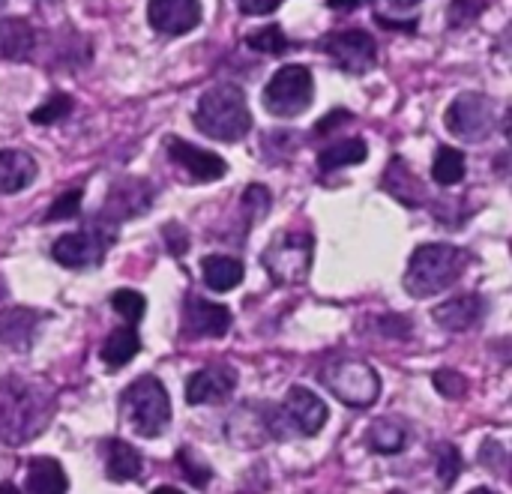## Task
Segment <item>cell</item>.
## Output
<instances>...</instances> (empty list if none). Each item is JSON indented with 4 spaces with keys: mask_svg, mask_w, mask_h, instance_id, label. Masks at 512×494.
I'll use <instances>...</instances> for the list:
<instances>
[{
    "mask_svg": "<svg viewBox=\"0 0 512 494\" xmlns=\"http://www.w3.org/2000/svg\"><path fill=\"white\" fill-rule=\"evenodd\" d=\"M201 276H204V285L210 291L225 294L243 282V264L237 258H228V255H207L201 261Z\"/></svg>",
    "mask_w": 512,
    "mask_h": 494,
    "instance_id": "20",
    "label": "cell"
},
{
    "mask_svg": "<svg viewBox=\"0 0 512 494\" xmlns=\"http://www.w3.org/2000/svg\"><path fill=\"white\" fill-rule=\"evenodd\" d=\"M48 420H51V402L45 390L18 378L0 381V441L3 444L9 447L27 444L48 426Z\"/></svg>",
    "mask_w": 512,
    "mask_h": 494,
    "instance_id": "1",
    "label": "cell"
},
{
    "mask_svg": "<svg viewBox=\"0 0 512 494\" xmlns=\"http://www.w3.org/2000/svg\"><path fill=\"white\" fill-rule=\"evenodd\" d=\"M471 264V255L450 243H423L414 249L408 270H405V291L411 297H435L447 288H453L465 267Z\"/></svg>",
    "mask_w": 512,
    "mask_h": 494,
    "instance_id": "2",
    "label": "cell"
},
{
    "mask_svg": "<svg viewBox=\"0 0 512 494\" xmlns=\"http://www.w3.org/2000/svg\"><path fill=\"white\" fill-rule=\"evenodd\" d=\"M366 156H369V147L363 138H345V141H336L318 153V168L336 171L345 165H360V162H366Z\"/></svg>",
    "mask_w": 512,
    "mask_h": 494,
    "instance_id": "27",
    "label": "cell"
},
{
    "mask_svg": "<svg viewBox=\"0 0 512 494\" xmlns=\"http://www.w3.org/2000/svg\"><path fill=\"white\" fill-rule=\"evenodd\" d=\"M165 243H168V249H171V255H183L186 252V246H189V237H186V231H183V225H177V222H171V225H165Z\"/></svg>",
    "mask_w": 512,
    "mask_h": 494,
    "instance_id": "39",
    "label": "cell"
},
{
    "mask_svg": "<svg viewBox=\"0 0 512 494\" xmlns=\"http://www.w3.org/2000/svg\"><path fill=\"white\" fill-rule=\"evenodd\" d=\"M468 494H498V492H492V489H474V492H468Z\"/></svg>",
    "mask_w": 512,
    "mask_h": 494,
    "instance_id": "50",
    "label": "cell"
},
{
    "mask_svg": "<svg viewBox=\"0 0 512 494\" xmlns=\"http://www.w3.org/2000/svg\"><path fill=\"white\" fill-rule=\"evenodd\" d=\"M504 42H507V45H510V51H512V21H510V27H507V30H504Z\"/></svg>",
    "mask_w": 512,
    "mask_h": 494,
    "instance_id": "49",
    "label": "cell"
},
{
    "mask_svg": "<svg viewBox=\"0 0 512 494\" xmlns=\"http://www.w3.org/2000/svg\"><path fill=\"white\" fill-rule=\"evenodd\" d=\"M138 351H141V339H138L135 327H120V330H114V333L105 339L99 357H102L105 366L120 369V366L132 363V360L138 357Z\"/></svg>",
    "mask_w": 512,
    "mask_h": 494,
    "instance_id": "26",
    "label": "cell"
},
{
    "mask_svg": "<svg viewBox=\"0 0 512 494\" xmlns=\"http://www.w3.org/2000/svg\"><path fill=\"white\" fill-rule=\"evenodd\" d=\"M312 237L309 234H282L264 252V267L270 270L273 282H300L312 267Z\"/></svg>",
    "mask_w": 512,
    "mask_h": 494,
    "instance_id": "11",
    "label": "cell"
},
{
    "mask_svg": "<svg viewBox=\"0 0 512 494\" xmlns=\"http://www.w3.org/2000/svg\"><path fill=\"white\" fill-rule=\"evenodd\" d=\"M36 33L24 18H0V60L18 63L33 54Z\"/></svg>",
    "mask_w": 512,
    "mask_h": 494,
    "instance_id": "19",
    "label": "cell"
},
{
    "mask_svg": "<svg viewBox=\"0 0 512 494\" xmlns=\"http://www.w3.org/2000/svg\"><path fill=\"white\" fill-rule=\"evenodd\" d=\"M144 471L141 453L135 447H129L126 441H111L108 444V456H105V474L114 483H129L138 480Z\"/></svg>",
    "mask_w": 512,
    "mask_h": 494,
    "instance_id": "22",
    "label": "cell"
},
{
    "mask_svg": "<svg viewBox=\"0 0 512 494\" xmlns=\"http://www.w3.org/2000/svg\"><path fill=\"white\" fill-rule=\"evenodd\" d=\"M504 135H507V141L512 144V108L504 114Z\"/></svg>",
    "mask_w": 512,
    "mask_h": 494,
    "instance_id": "45",
    "label": "cell"
},
{
    "mask_svg": "<svg viewBox=\"0 0 512 494\" xmlns=\"http://www.w3.org/2000/svg\"><path fill=\"white\" fill-rule=\"evenodd\" d=\"M36 312L30 309H3L0 312V342L9 345V348H27L30 339H33V330H36Z\"/></svg>",
    "mask_w": 512,
    "mask_h": 494,
    "instance_id": "23",
    "label": "cell"
},
{
    "mask_svg": "<svg viewBox=\"0 0 512 494\" xmlns=\"http://www.w3.org/2000/svg\"><path fill=\"white\" fill-rule=\"evenodd\" d=\"M498 162H504V165H510V168H512V156H501ZM498 171H501L504 177H512V171H507V168H498ZM510 183H512V180H510Z\"/></svg>",
    "mask_w": 512,
    "mask_h": 494,
    "instance_id": "46",
    "label": "cell"
},
{
    "mask_svg": "<svg viewBox=\"0 0 512 494\" xmlns=\"http://www.w3.org/2000/svg\"><path fill=\"white\" fill-rule=\"evenodd\" d=\"M183 321H186V333L192 336L219 339L231 330V312L222 303H210L201 297H189L183 303Z\"/></svg>",
    "mask_w": 512,
    "mask_h": 494,
    "instance_id": "16",
    "label": "cell"
},
{
    "mask_svg": "<svg viewBox=\"0 0 512 494\" xmlns=\"http://www.w3.org/2000/svg\"><path fill=\"white\" fill-rule=\"evenodd\" d=\"M366 444L372 453H381V456H393V453H402L405 444H408V429L405 423L393 420V417H384V420H375L369 435H366Z\"/></svg>",
    "mask_w": 512,
    "mask_h": 494,
    "instance_id": "24",
    "label": "cell"
},
{
    "mask_svg": "<svg viewBox=\"0 0 512 494\" xmlns=\"http://www.w3.org/2000/svg\"><path fill=\"white\" fill-rule=\"evenodd\" d=\"M444 126L450 135L468 144H480L495 129V105L483 93H459L444 114Z\"/></svg>",
    "mask_w": 512,
    "mask_h": 494,
    "instance_id": "8",
    "label": "cell"
},
{
    "mask_svg": "<svg viewBox=\"0 0 512 494\" xmlns=\"http://www.w3.org/2000/svg\"><path fill=\"white\" fill-rule=\"evenodd\" d=\"M234 3L246 15H267V12H276L282 6V0H234Z\"/></svg>",
    "mask_w": 512,
    "mask_h": 494,
    "instance_id": "41",
    "label": "cell"
},
{
    "mask_svg": "<svg viewBox=\"0 0 512 494\" xmlns=\"http://www.w3.org/2000/svg\"><path fill=\"white\" fill-rule=\"evenodd\" d=\"M483 9H486V0H453L447 6V24L456 27V30L468 27L483 15Z\"/></svg>",
    "mask_w": 512,
    "mask_h": 494,
    "instance_id": "32",
    "label": "cell"
},
{
    "mask_svg": "<svg viewBox=\"0 0 512 494\" xmlns=\"http://www.w3.org/2000/svg\"><path fill=\"white\" fill-rule=\"evenodd\" d=\"M111 306H114V312H120L129 321V327H135L144 318V312H147V300L138 291H132V288L114 291L111 294Z\"/></svg>",
    "mask_w": 512,
    "mask_h": 494,
    "instance_id": "30",
    "label": "cell"
},
{
    "mask_svg": "<svg viewBox=\"0 0 512 494\" xmlns=\"http://www.w3.org/2000/svg\"><path fill=\"white\" fill-rule=\"evenodd\" d=\"M486 312H489V303L480 294H462V297H450L441 306H435L432 318L438 321V327H444L450 333H468L483 324Z\"/></svg>",
    "mask_w": 512,
    "mask_h": 494,
    "instance_id": "15",
    "label": "cell"
},
{
    "mask_svg": "<svg viewBox=\"0 0 512 494\" xmlns=\"http://www.w3.org/2000/svg\"><path fill=\"white\" fill-rule=\"evenodd\" d=\"M432 384H435V390H438L441 396H447V399H462V396L468 393V378H465L462 372H456V369H441V372H435V375H432Z\"/></svg>",
    "mask_w": 512,
    "mask_h": 494,
    "instance_id": "34",
    "label": "cell"
},
{
    "mask_svg": "<svg viewBox=\"0 0 512 494\" xmlns=\"http://www.w3.org/2000/svg\"><path fill=\"white\" fill-rule=\"evenodd\" d=\"M3 6H6V0H0V9H3Z\"/></svg>",
    "mask_w": 512,
    "mask_h": 494,
    "instance_id": "51",
    "label": "cell"
},
{
    "mask_svg": "<svg viewBox=\"0 0 512 494\" xmlns=\"http://www.w3.org/2000/svg\"><path fill=\"white\" fill-rule=\"evenodd\" d=\"M147 21L165 36H183L201 24V0H150Z\"/></svg>",
    "mask_w": 512,
    "mask_h": 494,
    "instance_id": "13",
    "label": "cell"
},
{
    "mask_svg": "<svg viewBox=\"0 0 512 494\" xmlns=\"http://www.w3.org/2000/svg\"><path fill=\"white\" fill-rule=\"evenodd\" d=\"M243 207L252 213V219L267 216V210H270V192L264 186H249L246 195H243Z\"/></svg>",
    "mask_w": 512,
    "mask_h": 494,
    "instance_id": "37",
    "label": "cell"
},
{
    "mask_svg": "<svg viewBox=\"0 0 512 494\" xmlns=\"http://www.w3.org/2000/svg\"><path fill=\"white\" fill-rule=\"evenodd\" d=\"M432 177L441 186H456L465 177V153L456 147H438L432 162Z\"/></svg>",
    "mask_w": 512,
    "mask_h": 494,
    "instance_id": "28",
    "label": "cell"
},
{
    "mask_svg": "<svg viewBox=\"0 0 512 494\" xmlns=\"http://www.w3.org/2000/svg\"><path fill=\"white\" fill-rule=\"evenodd\" d=\"M378 324H381V330H384L387 336H399V339H408V336H411V324H408L405 318H399V315H396V318L387 315V318H381Z\"/></svg>",
    "mask_w": 512,
    "mask_h": 494,
    "instance_id": "42",
    "label": "cell"
},
{
    "mask_svg": "<svg viewBox=\"0 0 512 494\" xmlns=\"http://www.w3.org/2000/svg\"><path fill=\"white\" fill-rule=\"evenodd\" d=\"M114 243V231H105V225L93 222L90 228L84 231H75V234H63L60 240H54L51 246V258L63 267H72V270H84V267H96L102 264L108 246Z\"/></svg>",
    "mask_w": 512,
    "mask_h": 494,
    "instance_id": "9",
    "label": "cell"
},
{
    "mask_svg": "<svg viewBox=\"0 0 512 494\" xmlns=\"http://www.w3.org/2000/svg\"><path fill=\"white\" fill-rule=\"evenodd\" d=\"M384 189L390 192V195H396L402 204H408V207H420L423 201V183L408 171V165L402 162V159H393L390 162V168H387V174H384Z\"/></svg>",
    "mask_w": 512,
    "mask_h": 494,
    "instance_id": "25",
    "label": "cell"
},
{
    "mask_svg": "<svg viewBox=\"0 0 512 494\" xmlns=\"http://www.w3.org/2000/svg\"><path fill=\"white\" fill-rule=\"evenodd\" d=\"M480 462H483L489 471H498V468L504 465V447H501L498 441L489 438V441L483 444V450H480Z\"/></svg>",
    "mask_w": 512,
    "mask_h": 494,
    "instance_id": "40",
    "label": "cell"
},
{
    "mask_svg": "<svg viewBox=\"0 0 512 494\" xmlns=\"http://www.w3.org/2000/svg\"><path fill=\"white\" fill-rule=\"evenodd\" d=\"M0 494H21V492H18L12 483H3V486H0Z\"/></svg>",
    "mask_w": 512,
    "mask_h": 494,
    "instance_id": "47",
    "label": "cell"
},
{
    "mask_svg": "<svg viewBox=\"0 0 512 494\" xmlns=\"http://www.w3.org/2000/svg\"><path fill=\"white\" fill-rule=\"evenodd\" d=\"M312 96H315V81H312V72L300 63H288L282 66L264 87L261 99H264V108L273 114V117H300L309 105H312Z\"/></svg>",
    "mask_w": 512,
    "mask_h": 494,
    "instance_id": "6",
    "label": "cell"
},
{
    "mask_svg": "<svg viewBox=\"0 0 512 494\" xmlns=\"http://www.w3.org/2000/svg\"><path fill=\"white\" fill-rule=\"evenodd\" d=\"M81 210V189H72V192H63L54 204H51V210H48V222H57V219H72L75 213Z\"/></svg>",
    "mask_w": 512,
    "mask_h": 494,
    "instance_id": "36",
    "label": "cell"
},
{
    "mask_svg": "<svg viewBox=\"0 0 512 494\" xmlns=\"http://www.w3.org/2000/svg\"><path fill=\"white\" fill-rule=\"evenodd\" d=\"M396 12H408V9H414V6H420L423 0H387Z\"/></svg>",
    "mask_w": 512,
    "mask_h": 494,
    "instance_id": "44",
    "label": "cell"
},
{
    "mask_svg": "<svg viewBox=\"0 0 512 494\" xmlns=\"http://www.w3.org/2000/svg\"><path fill=\"white\" fill-rule=\"evenodd\" d=\"M462 474V456L453 444H441L438 447V477L444 483V489H450Z\"/></svg>",
    "mask_w": 512,
    "mask_h": 494,
    "instance_id": "33",
    "label": "cell"
},
{
    "mask_svg": "<svg viewBox=\"0 0 512 494\" xmlns=\"http://www.w3.org/2000/svg\"><path fill=\"white\" fill-rule=\"evenodd\" d=\"M120 411L141 438H159L171 423V399L159 378L144 375L132 381L120 396Z\"/></svg>",
    "mask_w": 512,
    "mask_h": 494,
    "instance_id": "4",
    "label": "cell"
},
{
    "mask_svg": "<svg viewBox=\"0 0 512 494\" xmlns=\"http://www.w3.org/2000/svg\"><path fill=\"white\" fill-rule=\"evenodd\" d=\"M69 111H72V96L54 93V96H48V99L30 114V120H33L36 126H51V123H60Z\"/></svg>",
    "mask_w": 512,
    "mask_h": 494,
    "instance_id": "31",
    "label": "cell"
},
{
    "mask_svg": "<svg viewBox=\"0 0 512 494\" xmlns=\"http://www.w3.org/2000/svg\"><path fill=\"white\" fill-rule=\"evenodd\" d=\"M36 159L24 150H0V195H15L36 180Z\"/></svg>",
    "mask_w": 512,
    "mask_h": 494,
    "instance_id": "18",
    "label": "cell"
},
{
    "mask_svg": "<svg viewBox=\"0 0 512 494\" xmlns=\"http://www.w3.org/2000/svg\"><path fill=\"white\" fill-rule=\"evenodd\" d=\"M390 494H402V492H390Z\"/></svg>",
    "mask_w": 512,
    "mask_h": 494,
    "instance_id": "52",
    "label": "cell"
},
{
    "mask_svg": "<svg viewBox=\"0 0 512 494\" xmlns=\"http://www.w3.org/2000/svg\"><path fill=\"white\" fill-rule=\"evenodd\" d=\"M330 3V9H336V12H351V9H357L363 0H327Z\"/></svg>",
    "mask_w": 512,
    "mask_h": 494,
    "instance_id": "43",
    "label": "cell"
},
{
    "mask_svg": "<svg viewBox=\"0 0 512 494\" xmlns=\"http://www.w3.org/2000/svg\"><path fill=\"white\" fill-rule=\"evenodd\" d=\"M327 417L330 411L321 396H315L306 387H291L282 408H276L273 417H267V432L273 438H285V435L315 438L324 429Z\"/></svg>",
    "mask_w": 512,
    "mask_h": 494,
    "instance_id": "5",
    "label": "cell"
},
{
    "mask_svg": "<svg viewBox=\"0 0 512 494\" xmlns=\"http://www.w3.org/2000/svg\"><path fill=\"white\" fill-rule=\"evenodd\" d=\"M237 387V372L225 363H213L198 369L189 381H186V402L189 405H213V402H225Z\"/></svg>",
    "mask_w": 512,
    "mask_h": 494,
    "instance_id": "14",
    "label": "cell"
},
{
    "mask_svg": "<svg viewBox=\"0 0 512 494\" xmlns=\"http://www.w3.org/2000/svg\"><path fill=\"white\" fill-rule=\"evenodd\" d=\"M24 489H27V494H66L69 480H66L60 462L42 456V459L30 462L27 477H24Z\"/></svg>",
    "mask_w": 512,
    "mask_h": 494,
    "instance_id": "21",
    "label": "cell"
},
{
    "mask_svg": "<svg viewBox=\"0 0 512 494\" xmlns=\"http://www.w3.org/2000/svg\"><path fill=\"white\" fill-rule=\"evenodd\" d=\"M114 192H120V201L108 195V204H105V216H111V222H120V219H129V216H138L144 210H150V183L147 180H120L114 183Z\"/></svg>",
    "mask_w": 512,
    "mask_h": 494,
    "instance_id": "17",
    "label": "cell"
},
{
    "mask_svg": "<svg viewBox=\"0 0 512 494\" xmlns=\"http://www.w3.org/2000/svg\"><path fill=\"white\" fill-rule=\"evenodd\" d=\"M177 462H180L183 477H186L195 489H207V483H210V468H207L204 462H198V456H195V453L183 450V453L177 456Z\"/></svg>",
    "mask_w": 512,
    "mask_h": 494,
    "instance_id": "35",
    "label": "cell"
},
{
    "mask_svg": "<svg viewBox=\"0 0 512 494\" xmlns=\"http://www.w3.org/2000/svg\"><path fill=\"white\" fill-rule=\"evenodd\" d=\"M165 150L195 183H213V180L225 177V171H228V162L222 156H216L210 150H201V147H195V144H189L183 138H168Z\"/></svg>",
    "mask_w": 512,
    "mask_h": 494,
    "instance_id": "12",
    "label": "cell"
},
{
    "mask_svg": "<svg viewBox=\"0 0 512 494\" xmlns=\"http://www.w3.org/2000/svg\"><path fill=\"white\" fill-rule=\"evenodd\" d=\"M153 494H183L180 489H168V486H162V489H156Z\"/></svg>",
    "mask_w": 512,
    "mask_h": 494,
    "instance_id": "48",
    "label": "cell"
},
{
    "mask_svg": "<svg viewBox=\"0 0 512 494\" xmlns=\"http://www.w3.org/2000/svg\"><path fill=\"white\" fill-rule=\"evenodd\" d=\"M351 120H354V114H351V111H345V108H333L327 117H321V120L315 123V138L330 135L339 123H351Z\"/></svg>",
    "mask_w": 512,
    "mask_h": 494,
    "instance_id": "38",
    "label": "cell"
},
{
    "mask_svg": "<svg viewBox=\"0 0 512 494\" xmlns=\"http://www.w3.org/2000/svg\"><path fill=\"white\" fill-rule=\"evenodd\" d=\"M246 45H249L252 51H261V54H285L291 42H288V36L282 33L279 24H267V27H261V30H252V33L246 36Z\"/></svg>",
    "mask_w": 512,
    "mask_h": 494,
    "instance_id": "29",
    "label": "cell"
},
{
    "mask_svg": "<svg viewBox=\"0 0 512 494\" xmlns=\"http://www.w3.org/2000/svg\"><path fill=\"white\" fill-rule=\"evenodd\" d=\"M321 48L330 54V60L348 72V75H366L375 66L378 57V45L372 39V33L351 27V30H333L321 39Z\"/></svg>",
    "mask_w": 512,
    "mask_h": 494,
    "instance_id": "10",
    "label": "cell"
},
{
    "mask_svg": "<svg viewBox=\"0 0 512 494\" xmlns=\"http://www.w3.org/2000/svg\"><path fill=\"white\" fill-rule=\"evenodd\" d=\"M192 120L207 138H216L225 144L246 138L252 129V111L246 105V93L231 81L204 90V96L195 105Z\"/></svg>",
    "mask_w": 512,
    "mask_h": 494,
    "instance_id": "3",
    "label": "cell"
},
{
    "mask_svg": "<svg viewBox=\"0 0 512 494\" xmlns=\"http://www.w3.org/2000/svg\"><path fill=\"white\" fill-rule=\"evenodd\" d=\"M321 381L324 387L345 405L351 408H369L378 402V393H381V378L378 372L363 363V360H339V363H330L324 372H321Z\"/></svg>",
    "mask_w": 512,
    "mask_h": 494,
    "instance_id": "7",
    "label": "cell"
}]
</instances>
